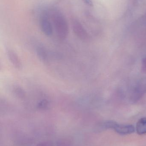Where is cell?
I'll return each instance as SVG.
<instances>
[{
	"label": "cell",
	"mask_w": 146,
	"mask_h": 146,
	"mask_svg": "<svg viewBox=\"0 0 146 146\" xmlns=\"http://www.w3.org/2000/svg\"><path fill=\"white\" fill-rule=\"evenodd\" d=\"M57 36L61 40L67 38L69 34L67 22L63 15L60 11L54 10L51 15Z\"/></svg>",
	"instance_id": "cell-1"
},
{
	"label": "cell",
	"mask_w": 146,
	"mask_h": 146,
	"mask_svg": "<svg viewBox=\"0 0 146 146\" xmlns=\"http://www.w3.org/2000/svg\"><path fill=\"white\" fill-rule=\"evenodd\" d=\"M146 93V79L143 78L138 80L133 86L129 94L130 101L136 103Z\"/></svg>",
	"instance_id": "cell-2"
},
{
	"label": "cell",
	"mask_w": 146,
	"mask_h": 146,
	"mask_svg": "<svg viewBox=\"0 0 146 146\" xmlns=\"http://www.w3.org/2000/svg\"><path fill=\"white\" fill-rule=\"evenodd\" d=\"M50 15L47 13H43L40 19V25L41 30L45 35L50 36L53 34L52 24L50 21Z\"/></svg>",
	"instance_id": "cell-3"
},
{
	"label": "cell",
	"mask_w": 146,
	"mask_h": 146,
	"mask_svg": "<svg viewBox=\"0 0 146 146\" xmlns=\"http://www.w3.org/2000/svg\"><path fill=\"white\" fill-rule=\"evenodd\" d=\"M72 25L73 31L78 38L83 41H86L88 39V33L79 21L73 19Z\"/></svg>",
	"instance_id": "cell-4"
},
{
	"label": "cell",
	"mask_w": 146,
	"mask_h": 146,
	"mask_svg": "<svg viewBox=\"0 0 146 146\" xmlns=\"http://www.w3.org/2000/svg\"><path fill=\"white\" fill-rule=\"evenodd\" d=\"M7 54L9 60L16 69L20 70L22 68V62L19 56L14 50L11 49H7Z\"/></svg>",
	"instance_id": "cell-5"
},
{
	"label": "cell",
	"mask_w": 146,
	"mask_h": 146,
	"mask_svg": "<svg viewBox=\"0 0 146 146\" xmlns=\"http://www.w3.org/2000/svg\"><path fill=\"white\" fill-rule=\"evenodd\" d=\"M118 124L115 121L111 120L104 121L99 123L94 128V130L97 133H100L108 129H112L114 130Z\"/></svg>",
	"instance_id": "cell-6"
},
{
	"label": "cell",
	"mask_w": 146,
	"mask_h": 146,
	"mask_svg": "<svg viewBox=\"0 0 146 146\" xmlns=\"http://www.w3.org/2000/svg\"><path fill=\"white\" fill-rule=\"evenodd\" d=\"M114 131L121 135H127L135 132V128L132 125H118L115 127Z\"/></svg>",
	"instance_id": "cell-7"
},
{
	"label": "cell",
	"mask_w": 146,
	"mask_h": 146,
	"mask_svg": "<svg viewBox=\"0 0 146 146\" xmlns=\"http://www.w3.org/2000/svg\"><path fill=\"white\" fill-rule=\"evenodd\" d=\"M135 130L139 135L146 134V117L141 118L138 121L135 127Z\"/></svg>",
	"instance_id": "cell-8"
},
{
	"label": "cell",
	"mask_w": 146,
	"mask_h": 146,
	"mask_svg": "<svg viewBox=\"0 0 146 146\" xmlns=\"http://www.w3.org/2000/svg\"><path fill=\"white\" fill-rule=\"evenodd\" d=\"M36 53L39 59L44 63L48 61V54L46 50L42 46H38L36 49Z\"/></svg>",
	"instance_id": "cell-9"
},
{
	"label": "cell",
	"mask_w": 146,
	"mask_h": 146,
	"mask_svg": "<svg viewBox=\"0 0 146 146\" xmlns=\"http://www.w3.org/2000/svg\"><path fill=\"white\" fill-rule=\"evenodd\" d=\"M49 100L47 99H43L38 103L37 107L40 110H45L49 108L50 104Z\"/></svg>",
	"instance_id": "cell-10"
},
{
	"label": "cell",
	"mask_w": 146,
	"mask_h": 146,
	"mask_svg": "<svg viewBox=\"0 0 146 146\" xmlns=\"http://www.w3.org/2000/svg\"><path fill=\"white\" fill-rule=\"evenodd\" d=\"M13 93L18 98H23L25 96V91L19 87H16L13 89Z\"/></svg>",
	"instance_id": "cell-11"
},
{
	"label": "cell",
	"mask_w": 146,
	"mask_h": 146,
	"mask_svg": "<svg viewBox=\"0 0 146 146\" xmlns=\"http://www.w3.org/2000/svg\"><path fill=\"white\" fill-rule=\"evenodd\" d=\"M142 69L143 72H146V56L144 57L142 60Z\"/></svg>",
	"instance_id": "cell-12"
},
{
	"label": "cell",
	"mask_w": 146,
	"mask_h": 146,
	"mask_svg": "<svg viewBox=\"0 0 146 146\" xmlns=\"http://www.w3.org/2000/svg\"><path fill=\"white\" fill-rule=\"evenodd\" d=\"M87 4H89V5H91L92 3L91 1V0H84Z\"/></svg>",
	"instance_id": "cell-13"
}]
</instances>
